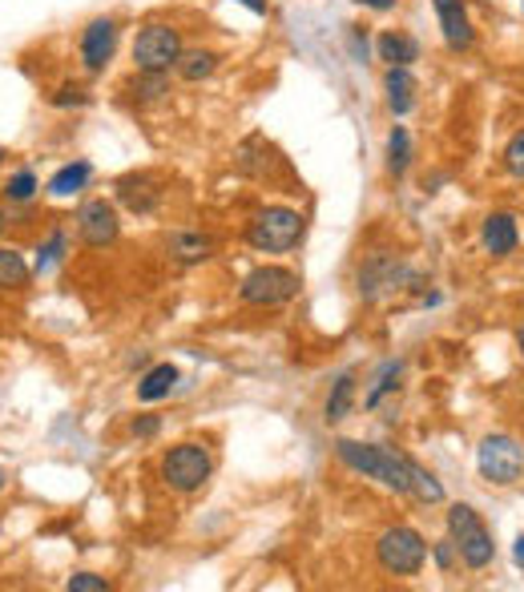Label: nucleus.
Segmentation results:
<instances>
[{
	"label": "nucleus",
	"mask_w": 524,
	"mask_h": 592,
	"mask_svg": "<svg viewBox=\"0 0 524 592\" xmlns=\"http://www.w3.org/2000/svg\"><path fill=\"white\" fill-rule=\"evenodd\" d=\"M408 496H415L420 504H440V500H444V483H440L432 471L420 468V464L412 459V492H408Z\"/></svg>",
	"instance_id": "b1692460"
},
{
	"label": "nucleus",
	"mask_w": 524,
	"mask_h": 592,
	"mask_svg": "<svg viewBox=\"0 0 524 592\" xmlns=\"http://www.w3.org/2000/svg\"><path fill=\"white\" fill-rule=\"evenodd\" d=\"M0 161H4V149H0Z\"/></svg>",
	"instance_id": "ea45409f"
},
{
	"label": "nucleus",
	"mask_w": 524,
	"mask_h": 592,
	"mask_svg": "<svg viewBox=\"0 0 524 592\" xmlns=\"http://www.w3.org/2000/svg\"><path fill=\"white\" fill-rule=\"evenodd\" d=\"M384 93H387V110L403 117V113L415 105V77L408 65H387L384 73Z\"/></svg>",
	"instance_id": "4468645a"
},
{
	"label": "nucleus",
	"mask_w": 524,
	"mask_h": 592,
	"mask_svg": "<svg viewBox=\"0 0 524 592\" xmlns=\"http://www.w3.org/2000/svg\"><path fill=\"white\" fill-rule=\"evenodd\" d=\"M218 53L214 49H182V57H178V77L182 81H190V86H198V81H206V77H214V69H218Z\"/></svg>",
	"instance_id": "6ab92c4d"
},
{
	"label": "nucleus",
	"mask_w": 524,
	"mask_h": 592,
	"mask_svg": "<svg viewBox=\"0 0 524 592\" xmlns=\"http://www.w3.org/2000/svg\"><path fill=\"white\" fill-rule=\"evenodd\" d=\"M158 428H162V423H158V415H138V420H134V435H138V440H150V435H158Z\"/></svg>",
	"instance_id": "473e14b6"
},
{
	"label": "nucleus",
	"mask_w": 524,
	"mask_h": 592,
	"mask_svg": "<svg viewBox=\"0 0 524 592\" xmlns=\"http://www.w3.org/2000/svg\"><path fill=\"white\" fill-rule=\"evenodd\" d=\"M440 16V33H444V45L452 53H468L476 41L472 16H468V4L464 0H432Z\"/></svg>",
	"instance_id": "f8f14e48"
},
{
	"label": "nucleus",
	"mask_w": 524,
	"mask_h": 592,
	"mask_svg": "<svg viewBox=\"0 0 524 592\" xmlns=\"http://www.w3.org/2000/svg\"><path fill=\"white\" fill-rule=\"evenodd\" d=\"M516 242H521L516 218L504 210L488 214L485 226H480V247H485V254H492V259H509L512 250H516Z\"/></svg>",
	"instance_id": "ddd939ff"
},
{
	"label": "nucleus",
	"mask_w": 524,
	"mask_h": 592,
	"mask_svg": "<svg viewBox=\"0 0 524 592\" xmlns=\"http://www.w3.org/2000/svg\"><path fill=\"white\" fill-rule=\"evenodd\" d=\"M375 49H379V61H387V65H408V69H412V61H420V41L400 33V29L379 33Z\"/></svg>",
	"instance_id": "dca6fc26"
},
{
	"label": "nucleus",
	"mask_w": 524,
	"mask_h": 592,
	"mask_svg": "<svg viewBox=\"0 0 524 592\" xmlns=\"http://www.w3.org/2000/svg\"><path fill=\"white\" fill-rule=\"evenodd\" d=\"M93 178V166L89 161H73V166H61V170L53 173V182H49V194L53 197H73L86 190V182Z\"/></svg>",
	"instance_id": "412c9836"
},
{
	"label": "nucleus",
	"mask_w": 524,
	"mask_h": 592,
	"mask_svg": "<svg viewBox=\"0 0 524 592\" xmlns=\"http://www.w3.org/2000/svg\"><path fill=\"white\" fill-rule=\"evenodd\" d=\"M77 235H81V242L93 250H105L117 242V235H122V223H117V210H113V202H105V197H93V202H86L81 210H77Z\"/></svg>",
	"instance_id": "9d476101"
},
{
	"label": "nucleus",
	"mask_w": 524,
	"mask_h": 592,
	"mask_svg": "<svg viewBox=\"0 0 524 592\" xmlns=\"http://www.w3.org/2000/svg\"><path fill=\"white\" fill-rule=\"evenodd\" d=\"M182 57V33L174 25H146L134 41L138 73H170Z\"/></svg>",
	"instance_id": "1a4fd4ad"
},
{
	"label": "nucleus",
	"mask_w": 524,
	"mask_h": 592,
	"mask_svg": "<svg viewBox=\"0 0 524 592\" xmlns=\"http://www.w3.org/2000/svg\"><path fill=\"white\" fill-rule=\"evenodd\" d=\"M432 560H436L440 572H452V568H456L460 553H456V544H452V536H448V540H440L436 548H432Z\"/></svg>",
	"instance_id": "7c9ffc66"
},
{
	"label": "nucleus",
	"mask_w": 524,
	"mask_h": 592,
	"mask_svg": "<svg viewBox=\"0 0 524 592\" xmlns=\"http://www.w3.org/2000/svg\"><path fill=\"white\" fill-rule=\"evenodd\" d=\"M61 254H65V235H61V230H53L49 242H45V247H41V254H37V274H45L49 266H57V262H61Z\"/></svg>",
	"instance_id": "cd10ccee"
},
{
	"label": "nucleus",
	"mask_w": 524,
	"mask_h": 592,
	"mask_svg": "<svg viewBox=\"0 0 524 592\" xmlns=\"http://www.w3.org/2000/svg\"><path fill=\"white\" fill-rule=\"evenodd\" d=\"M339 464H348L351 471H360L367 480H379L391 492L408 496L412 492V459L391 452L384 444H360V440H335Z\"/></svg>",
	"instance_id": "f257e3e1"
},
{
	"label": "nucleus",
	"mask_w": 524,
	"mask_h": 592,
	"mask_svg": "<svg viewBox=\"0 0 524 592\" xmlns=\"http://www.w3.org/2000/svg\"><path fill=\"white\" fill-rule=\"evenodd\" d=\"M516 346H521V355H524V327L516 331Z\"/></svg>",
	"instance_id": "e433bc0d"
},
{
	"label": "nucleus",
	"mask_w": 524,
	"mask_h": 592,
	"mask_svg": "<svg viewBox=\"0 0 524 592\" xmlns=\"http://www.w3.org/2000/svg\"><path fill=\"white\" fill-rule=\"evenodd\" d=\"M448 536H452V544H456L460 560L472 568V572H480V568H488L492 560H497L492 532H488V524L480 520V512H476L472 504H452L448 508Z\"/></svg>",
	"instance_id": "20e7f679"
},
{
	"label": "nucleus",
	"mask_w": 524,
	"mask_h": 592,
	"mask_svg": "<svg viewBox=\"0 0 524 592\" xmlns=\"http://www.w3.org/2000/svg\"><path fill=\"white\" fill-rule=\"evenodd\" d=\"M500 161H504V170H509L512 178H524V129H516V134L509 137V146H504Z\"/></svg>",
	"instance_id": "a878e982"
},
{
	"label": "nucleus",
	"mask_w": 524,
	"mask_h": 592,
	"mask_svg": "<svg viewBox=\"0 0 524 592\" xmlns=\"http://www.w3.org/2000/svg\"><path fill=\"white\" fill-rule=\"evenodd\" d=\"M69 592H110V580L93 577V572H73L69 577Z\"/></svg>",
	"instance_id": "c756f323"
},
{
	"label": "nucleus",
	"mask_w": 524,
	"mask_h": 592,
	"mask_svg": "<svg viewBox=\"0 0 524 592\" xmlns=\"http://www.w3.org/2000/svg\"><path fill=\"white\" fill-rule=\"evenodd\" d=\"M210 471H214V459L202 444H174L162 456L166 488H174V492H182V496L198 492L202 483L210 480Z\"/></svg>",
	"instance_id": "423d86ee"
},
{
	"label": "nucleus",
	"mask_w": 524,
	"mask_h": 592,
	"mask_svg": "<svg viewBox=\"0 0 524 592\" xmlns=\"http://www.w3.org/2000/svg\"><path fill=\"white\" fill-rule=\"evenodd\" d=\"M360 4H367V9H375V13H387V9H396V0H360Z\"/></svg>",
	"instance_id": "f704fd0d"
},
{
	"label": "nucleus",
	"mask_w": 524,
	"mask_h": 592,
	"mask_svg": "<svg viewBox=\"0 0 524 592\" xmlns=\"http://www.w3.org/2000/svg\"><path fill=\"white\" fill-rule=\"evenodd\" d=\"M0 488H4V471H0Z\"/></svg>",
	"instance_id": "58836bf2"
},
{
	"label": "nucleus",
	"mask_w": 524,
	"mask_h": 592,
	"mask_svg": "<svg viewBox=\"0 0 524 592\" xmlns=\"http://www.w3.org/2000/svg\"><path fill=\"white\" fill-rule=\"evenodd\" d=\"M415 283H420V274L403 259H396V254H372V259L360 266V295L367 298V303H379V298L396 295V291L415 286Z\"/></svg>",
	"instance_id": "6e6552de"
},
{
	"label": "nucleus",
	"mask_w": 524,
	"mask_h": 592,
	"mask_svg": "<svg viewBox=\"0 0 524 592\" xmlns=\"http://www.w3.org/2000/svg\"><path fill=\"white\" fill-rule=\"evenodd\" d=\"M303 230H307V218L291 206H266L250 218L247 226V242L259 254H283V250H295L303 242Z\"/></svg>",
	"instance_id": "f03ea898"
},
{
	"label": "nucleus",
	"mask_w": 524,
	"mask_h": 592,
	"mask_svg": "<svg viewBox=\"0 0 524 592\" xmlns=\"http://www.w3.org/2000/svg\"><path fill=\"white\" fill-rule=\"evenodd\" d=\"M29 283V266L16 250H0V291H21Z\"/></svg>",
	"instance_id": "5701e85b"
},
{
	"label": "nucleus",
	"mask_w": 524,
	"mask_h": 592,
	"mask_svg": "<svg viewBox=\"0 0 524 592\" xmlns=\"http://www.w3.org/2000/svg\"><path fill=\"white\" fill-rule=\"evenodd\" d=\"M476 471L480 480H488L492 488H512V483L524 476V447L521 440L497 432L485 435L480 447H476Z\"/></svg>",
	"instance_id": "39448f33"
},
{
	"label": "nucleus",
	"mask_w": 524,
	"mask_h": 592,
	"mask_svg": "<svg viewBox=\"0 0 524 592\" xmlns=\"http://www.w3.org/2000/svg\"><path fill=\"white\" fill-rule=\"evenodd\" d=\"M86 101H89V93L81 86H65L53 93V105H86Z\"/></svg>",
	"instance_id": "2f4dec72"
},
{
	"label": "nucleus",
	"mask_w": 524,
	"mask_h": 592,
	"mask_svg": "<svg viewBox=\"0 0 524 592\" xmlns=\"http://www.w3.org/2000/svg\"><path fill=\"white\" fill-rule=\"evenodd\" d=\"M117 197H122V206H129L134 214H153L158 210V202H162V190H158L150 178L129 173V178L117 182Z\"/></svg>",
	"instance_id": "2eb2a0df"
},
{
	"label": "nucleus",
	"mask_w": 524,
	"mask_h": 592,
	"mask_svg": "<svg viewBox=\"0 0 524 592\" xmlns=\"http://www.w3.org/2000/svg\"><path fill=\"white\" fill-rule=\"evenodd\" d=\"M303 278L287 266H259V271H250L238 286V298L247 303V307H283L291 298L299 295Z\"/></svg>",
	"instance_id": "0eeeda50"
},
{
	"label": "nucleus",
	"mask_w": 524,
	"mask_h": 592,
	"mask_svg": "<svg viewBox=\"0 0 524 592\" xmlns=\"http://www.w3.org/2000/svg\"><path fill=\"white\" fill-rule=\"evenodd\" d=\"M375 560H379L387 577H420L428 565V540L412 524H396V528L379 532Z\"/></svg>",
	"instance_id": "7ed1b4c3"
},
{
	"label": "nucleus",
	"mask_w": 524,
	"mask_h": 592,
	"mask_svg": "<svg viewBox=\"0 0 524 592\" xmlns=\"http://www.w3.org/2000/svg\"><path fill=\"white\" fill-rule=\"evenodd\" d=\"M113 53H117V21L98 16V21L81 33V65H86L89 73H101V69L113 61Z\"/></svg>",
	"instance_id": "9b49d317"
},
{
	"label": "nucleus",
	"mask_w": 524,
	"mask_h": 592,
	"mask_svg": "<svg viewBox=\"0 0 524 592\" xmlns=\"http://www.w3.org/2000/svg\"><path fill=\"white\" fill-rule=\"evenodd\" d=\"M400 375H403V363L400 358H391V363H384V371H379V379H375V387L367 391V408H379V399H384L387 391H396L400 387Z\"/></svg>",
	"instance_id": "393cba45"
},
{
	"label": "nucleus",
	"mask_w": 524,
	"mask_h": 592,
	"mask_svg": "<svg viewBox=\"0 0 524 592\" xmlns=\"http://www.w3.org/2000/svg\"><path fill=\"white\" fill-rule=\"evenodd\" d=\"M238 4H247V9H250L254 16H266V13H271V9H266V0H238Z\"/></svg>",
	"instance_id": "72a5a7b5"
},
{
	"label": "nucleus",
	"mask_w": 524,
	"mask_h": 592,
	"mask_svg": "<svg viewBox=\"0 0 524 592\" xmlns=\"http://www.w3.org/2000/svg\"><path fill=\"white\" fill-rule=\"evenodd\" d=\"M408 166H412V134H408L403 125H396V129L387 134V170L396 173V178H403Z\"/></svg>",
	"instance_id": "4be33fe9"
},
{
	"label": "nucleus",
	"mask_w": 524,
	"mask_h": 592,
	"mask_svg": "<svg viewBox=\"0 0 524 592\" xmlns=\"http://www.w3.org/2000/svg\"><path fill=\"white\" fill-rule=\"evenodd\" d=\"M351 408H355V375H339V379L331 383V395H327V403H323V420L343 423L351 415Z\"/></svg>",
	"instance_id": "aec40b11"
},
{
	"label": "nucleus",
	"mask_w": 524,
	"mask_h": 592,
	"mask_svg": "<svg viewBox=\"0 0 524 592\" xmlns=\"http://www.w3.org/2000/svg\"><path fill=\"white\" fill-rule=\"evenodd\" d=\"M166 250L174 254L178 262H186V266H194V262H206L210 259L214 242L206 235H198V230H178V235L166 238Z\"/></svg>",
	"instance_id": "f3484780"
},
{
	"label": "nucleus",
	"mask_w": 524,
	"mask_h": 592,
	"mask_svg": "<svg viewBox=\"0 0 524 592\" xmlns=\"http://www.w3.org/2000/svg\"><path fill=\"white\" fill-rule=\"evenodd\" d=\"M0 230H4V210H0Z\"/></svg>",
	"instance_id": "4c0bfd02"
},
{
	"label": "nucleus",
	"mask_w": 524,
	"mask_h": 592,
	"mask_svg": "<svg viewBox=\"0 0 524 592\" xmlns=\"http://www.w3.org/2000/svg\"><path fill=\"white\" fill-rule=\"evenodd\" d=\"M512 556H516V565L524 568V536H516V548H512Z\"/></svg>",
	"instance_id": "c9c22d12"
},
{
	"label": "nucleus",
	"mask_w": 524,
	"mask_h": 592,
	"mask_svg": "<svg viewBox=\"0 0 524 592\" xmlns=\"http://www.w3.org/2000/svg\"><path fill=\"white\" fill-rule=\"evenodd\" d=\"M134 93H138L141 101H158L166 93V73H141L138 81H134Z\"/></svg>",
	"instance_id": "c85d7f7f"
},
{
	"label": "nucleus",
	"mask_w": 524,
	"mask_h": 592,
	"mask_svg": "<svg viewBox=\"0 0 524 592\" xmlns=\"http://www.w3.org/2000/svg\"><path fill=\"white\" fill-rule=\"evenodd\" d=\"M4 194H9V202H29V197L37 194V173L33 170L13 173V182L4 185Z\"/></svg>",
	"instance_id": "bb28decb"
},
{
	"label": "nucleus",
	"mask_w": 524,
	"mask_h": 592,
	"mask_svg": "<svg viewBox=\"0 0 524 592\" xmlns=\"http://www.w3.org/2000/svg\"><path fill=\"white\" fill-rule=\"evenodd\" d=\"M178 367L174 363H158V367H150L146 375L138 379V399L141 403H158V399H166V395L178 387Z\"/></svg>",
	"instance_id": "a211bd4d"
}]
</instances>
